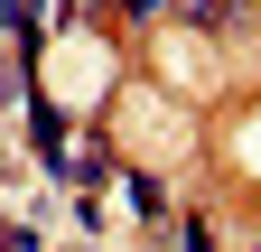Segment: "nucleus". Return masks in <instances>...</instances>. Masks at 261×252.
Here are the masks:
<instances>
[{
    "instance_id": "f257e3e1",
    "label": "nucleus",
    "mask_w": 261,
    "mask_h": 252,
    "mask_svg": "<svg viewBox=\"0 0 261 252\" xmlns=\"http://www.w3.org/2000/svg\"><path fill=\"white\" fill-rule=\"evenodd\" d=\"M121 112H130V140H140V149H159V159H177V149H187V121L159 103V93H130Z\"/></svg>"
},
{
    "instance_id": "f03ea898",
    "label": "nucleus",
    "mask_w": 261,
    "mask_h": 252,
    "mask_svg": "<svg viewBox=\"0 0 261 252\" xmlns=\"http://www.w3.org/2000/svg\"><path fill=\"white\" fill-rule=\"evenodd\" d=\"M47 84L65 93V103H84V93L103 84V47H56V56H47Z\"/></svg>"
}]
</instances>
